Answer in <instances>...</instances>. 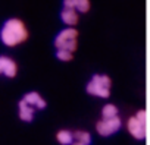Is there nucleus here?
Instances as JSON below:
<instances>
[{
  "label": "nucleus",
  "mask_w": 150,
  "mask_h": 145,
  "mask_svg": "<svg viewBox=\"0 0 150 145\" xmlns=\"http://www.w3.org/2000/svg\"><path fill=\"white\" fill-rule=\"evenodd\" d=\"M74 141H78V142H83L86 145H91V135L87 132V130H75L74 132Z\"/></svg>",
  "instance_id": "13"
},
{
  "label": "nucleus",
  "mask_w": 150,
  "mask_h": 145,
  "mask_svg": "<svg viewBox=\"0 0 150 145\" xmlns=\"http://www.w3.org/2000/svg\"><path fill=\"white\" fill-rule=\"evenodd\" d=\"M18 116L22 122H33L34 120V116H35V109L31 107L28 103H25L22 98L21 101L18 103Z\"/></svg>",
  "instance_id": "9"
},
{
  "label": "nucleus",
  "mask_w": 150,
  "mask_h": 145,
  "mask_svg": "<svg viewBox=\"0 0 150 145\" xmlns=\"http://www.w3.org/2000/svg\"><path fill=\"white\" fill-rule=\"evenodd\" d=\"M18 74V64L16 62L5 54H0V75L6 78H15Z\"/></svg>",
  "instance_id": "6"
},
{
  "label": "nucleus",
  "mask_w": 150,
  "mask_h": 145,
  "mask_svg": "<svg viewBox=\"0 0 150 145\" xmlns=\"http://www.w3.org/2000/svg\"><path fill=\"white\" fill-rule=\"evenodd\" d=\"M71 145H86V144H83V142H78V141H74Z\"/></svg>",
  "instance_id": "15"
},
{
  "label": "nucleus",
  "mask_w": 150,
  "mask_h": 145,
  "mask_svg": "<svg viewBox=\"0 0 150 145\" xmlns=\"http://www.w3.org/2000/svg\"><path fill=\"white\" fill-rule=\"evenodd\" d=\"M60 21L68 25L69 28H74L80 22V13L75 11V9H71V8H63L62 6V11H60Z\"/></svg>",
  "instance_id": "7"
},
{
  "label": "nucleus",
  "mask_w": 150,
  "mask_h": 145,
  "mask_svg": "<svg viewBox=\"0 0 150 145\" xmlns=\"http://www.w3.org/2000/svg\"><path fill=\"white\" fill-rule=\"evenodd\" d=\"M110 88H112V79L105 74H94L86 85L87 94L97 98H109Z\"/></svg>",
  "instance_id": "2"
},
{
  "label": "nucleus",
  "mask_w": 150,
  "mask_h": 145,
  "mask_svg": "<svg viewBox=\"0 0 150 145\" xmlns=\"http://www.w3.org/2000/svg\"><path fill=\"white\" fill-rule=\"evenodd\" d=\"M122 126V120L119 119V116L116 117H110V119H100L97 123H96V132L100 135V136H112L115 135Z\"/></svg>",
  "instance_id": "5"
},
{
  "label": "nucleus",
  "mask_w": 150,
  "mask_h": 145,
  "mask_svg": "<svg viewBox=\"0 0 150 145\" xmlns=\"http://www.w3.org/2000/svg\"><path fill=\"white\" fill-rule=\"evenodd\" d=\"M56 139L60 145H71L74 142V132L69 129H60L56 133Z\"/></svg>",
  "instance_id": "11"
},
{
  "label": "nucleus",
  "mask_w": 150,
  "mask_h": 145,
  "mask_svg": "<svg viewBox=\"0 0 150 145\" xmlns=\"http://www.w3.org/2000/svg\"><path fill=\"white\" fill-rule=\"evenodd\" d=\"M28 29L22 19L19 18H9L3 22L0 28V41L6 47H16L27 41Z\"/></svg>",
  "instance_id": "1"
},
{
  "label": "nucleus",
  "mask_w": 150,
  "mask_h": 145,
  "mask_svg": "<svg viewBox=\"0 0 150 145\" xmlns=\"http://www.w3.org/2000/svg\"><path fill=\"white\" fill-rule=\"evenodd\" d=\"M22 100L25 101V103H28L31 107H34L35 110H43V109H46V106H47V103H46V100L41 97V94H38L37 91H30V92H27L24 97H22Z\"/></svg>",
  "instance_id": "8"
},
{
  "label": "nucleus",
  "mask_w": 150,
  "mask_h": 145,
  "mask_svg": "<svg viewBox=\"0 0 150 145\" xmlns=\"http://www.w3.org/2000/svg\"><path fill=\"white\" fill-rule=\"evenodd\" d=\"M118 113H119V110H118V107L115 106V104H105L103 106V109H102V117L103 119H110V117H116L118 116Z\"/></svg>",
  "instance_id": "12"
},
{
  "label": "nucleus",
  "mask_w": 150,
  "mask_h": 145,
  "mask_svg": "<svg viewBox=\"0 0 150 145\" xmlns=\"http://www.w3.org/2000/svg\"><path fill=\"white\" fill-rule=\"evenodd\" d=\"M63 8L75 9L78 13H86L90 11L91 3L90 0H63Z\"/></svg>",
  "instance_id": "10"
},
{
  "label": "nucleus",
  "mask_w": 150,
  "mask_h": 145,
  "mask_svg": "<svg viewBox=\"0 0 150 145\" xmlns=\"http://www.w3.org/2000/svg\"><path fill=\"white\" fill-rule=\"evenodd\" d=\"M78 46V31L75 28L66 27L65 29L59 31L54 38V47L56 50H66L74 53Z\"/></svg>",
  "instance_id": "3"
},
{
  "label": "nucleus",
  "mask_w": 150,
  "mask_h": 145,
  "mask_svg": "<svg viewBox=\"0 0 150 145\" xmlns=\"http://www.w3.org/2000/svg\"><path fill=\"white\" fill-rule=\"evenodd\" d=\"M56 57L59 60H62V62H69V60H72L74 53L66 51V50H56Z\"/></svg>",
  "instance_id": "14"
},
{
  "label": "nucleus",
  "mask_w": 150,
  "mask_h": 145,
  "mask_svg": "<svg viewBox=\"0 0 150 145\" xmlns=\"http://www.w3.org/2000/svg\"><path fill=\"white\" fill-rule=\"evenodd\" d=\"M146 110L141 109L127 120V129L129 135L137 141H143L146 138Z\"/></svg>",
  "instance_id": "4"
}]
</instances>
